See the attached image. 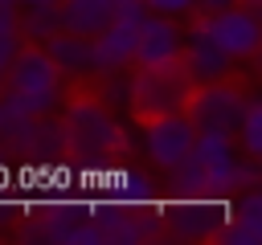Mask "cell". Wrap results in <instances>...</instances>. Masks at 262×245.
I'll use <instances>...</instances> for the list:
<instances>
[{
  "instance_id": "obj_17",
  "label": "cell",
  "mask_w": 262,
  "mask_h": 245,
  "mask_svg": "<svg viewBox=\"0 0 262 245\" xmlns=\"http://www.w3.org/2000/svg\"><path fill=\"white\" fill-rule=\"evenodd\" d=\"M33 4H61V0H16V8H33Z\"/></svg>"
},
{
  "instance_id": "obj_10",
  "label": "cell",
  "mask_w": 262,
  "mask_h": 245,
  "mask_svg": "<svg viewBox=\"0 0 262 245\" xmlns=\"http://www.w3.org/2000/svg\"><path fill=\"white\" fill-rule=\"evenodd\" d=\"M111 16H115V4L111 0H61L57 4L61 29L66 33H78V37H94Z\"/></svg>"
},
{
  "instance_id": "obj_1",
  "label": "cell",
  "mask_w": 262,
  "mask_h": 245,
  "mask_svg": "<svg viewBox=\"0 0 262 245\" xmlns=\"http://www.w3.org/2000/svg\"><path fill=\"white\" fill-rule=\"evenodd\" d=\"M61 86H66V78H61V69L49 61V53H45L41 45L20 41V49L12 53L8 74H4V94H8L20 110L49 118V114L61 106Z\"/></svg>"
},
{
  "instance_id": "obj_11",
  "label": "cell",
  "mask_w": 262,
  "mask_h": 245,
  "mask_svg": "<svg viewBox=\"0 0 262 245\" xmlns=\"http://www.w3.org/2000/svg\"><path fill=\"white\" fill-rule=\"evenodd\" d=\"M57 29H61L57 4H33V8L16 12V33H20V41H29V45H45Z\"/></svg>"
},
{
  "instance_id": "obj_12",
  "label": "cell",
  "mask_w": 262,
  "mask_h": 245,
  "mask_svg": "<svg viewBox=\"0 0 262 245\" xmlns=\"http://www.w3.org/2000/svg\"><path fill=\"white\" fill-rule=\"evenodd\" d=\"M233 135L242 139V155H250V159H258V155H262V102L246 98V106H242V118H237Z\"/></svg>"
},
{
  "instance_id": "obj_18",
  "label": "cell",
  "mask_w": 262,
  "mask_h": 245,
  "mask_svg": "<svg viewBox=\"0 0 262 245\" xmlns=\"http://www.w3.org/2000/svg\"><path fill=\"white\" fill-rule=\"evenodd\" d=\"M111 4H115V12H119V8H127V4H139V0H111Z\"/></svg>"
},
{
  "instance_id": "obj_9",
  "label": "cell",
  "mask_w": 262,
  "mask_h": 245,
  "mask_svg": "<svg viewBox=\"0 0 262 245\" xmlns=\"http://www.w3.org/2000/svg\"><path fill=\"white\" fill-rule=\"evenodd\" d=\"M41 49H45L49 61L61 69V78H94V74H98V61H94V45H90V37H78V33L57 29Z\"/></svg>"
},
{
  "instance_id": "obj_16",
  "label": "cell",
  "mask_w": 262,
  "mask_h": 245,
  "mask_svg": "<svg viewBox=\"0 0 262 245\" xmlns=\"http://www.w3.org/2000/svg\"><path fill=\"white\" fill-rule=\"evenodd\" d=\"M205 12H217V8H225V4H237V0H196Z\"/></svg>"
},
{
  "instance_id": "obj_19",
  "label": "cell",
  "mask_w": 262,
  "mask_h": 245,
  "mask_svg": "<svg viewBox=\"0 0 262 245\" xmlns=\"http://www.w3.org/2000/svg\"><path fill=\"white\" fill-rule=\"evenodd\" d=\"M237 4H250V8H258V4H262V0H237Z\"/></svg>"
},
{
  "instance_id": "obj_20",
  "label": "cell",
  "mask_w": 262,
  "mask_h": 245,
  "mask_svg": "<svg viewBox=\"0 0 262 245\" xmlns=\"http://www.w3.org/2000/svg\"><path fill=\"white\" fill-rule=\"evenodd\" d=\"M0 4H4V8H16V0H0Z\"/></svg>"
},
{
  "instance_id": "obj_15",
  "label": "cell",
  "mask_w": 262,
  "mask_h": 245,
  "mask_svg": "<svg viewBox=\"0 0 262 245\" xmlns=\"http://www.w3.org/2000/svg\"><path fill=\"white\" fill-rule=\"evenodd\" d=\"M12 33H16V8L0 4V37H12Z\"/></svg>"
},
{
  "instance_id": "obj_2",
  "label": "cell",
  "mask_w": 262,
  "mask_h": 245,
  "mask_svg": "<svg viewBox=\"0 0 262 245\" xmlns=\"http://www.w3.org/2000/svg\"><path fill=\"white\" fill-rule=\"evenodd\" d=\"M188 94H192V78L184 74L180 61H172V65H151V69H139V65H135L127 106L135 110V118H151V114L184 110Z\"/></svg>"
},
{
  "instance_id": "obj_6",
  "label": "cell",
  "mask_w": 262,
  "mask_h": 245,
  "mask_svg": "<svg viewBox=\"0 0 262 245\" xmlns=\"http://www.w3.org/2000/svg\"><path fill=\"white\" fill-rule=\"evenodd\" d=\"M143 0L139 4H127V8H119L94 37H90V45H94V61H98V74H111V69H131V57H135V29H139V20H143Z\"/></svg>"
},
{
  "instance_id": "obj_13",
  "label": "cell",
  "mask_w": 262,
  "mask_h": 245,
  "mask_svg": "<svg viewBox=\"0 0 262 245\" xmlns=\"http://www.w3.org/2000/svg\"><path fill=\"white\" fill-rule=\"evenodd\" d=\"M147 12H164V16H180V12H192L196 0H143Z\"/></svg>"
},
{
  "instance_id": "obj_14",
  "label": "cell",
  "mask_w": 262,
  "mask_h": 245,
  "mask_svg": "<svg viewBox=\"0 0 262 245\" xmlns=\"http://www.w3.org/2000/svg\"><path fill=\"white\" fill-rule=\"evenodd\" d=\"M20 49V33H12V37H0V82H4V74H8V61H12V53Z\"/></svg>"
},
{
  "instance_id": "obj_5",
  "label": "cell",
  "mask_w": 262,
  "mask_h": 245,
  "mask_svg": "<svg viewBox=\"0 0 262 245\" xmlns=\"http://www.w3.org/2000/svg\"><path fill=\"white\" fill-rule=\"evenodd\" d=\"M233 61H250L262 45V29H258V12L250 4H225L217 12H205L196 20Z\"/></svg>"
},
{
  "instance_id": "obj_3",
  "label": "cell",
  "mask_w": 262,
  "mask_h": 245,
  "mask_svg": "<svg viewBox=\"0 0 262 245\" xmlns=\"http://www.w3.org/2000/svg\"><path fill=\"white\" fill-rule=\"evenodd\" d=\"M242 106H246L242 86H233L229 78H217V82L192 86V94L184 102V114L192 118L196 131H229L233 135V127L242 118Z\"/></svg>"
},
{
  "instance_id": "obj_7",
  "label": "cell",
  "mask_w": 262,
  "mask_h": 245,
  "mask_svg": "<svg viewBox=\"0 0 262 245\" xmlns=\"http://www.w3.org/2000/svg\"><path fill=\"white\" fill-rule=\"evenodd\" d=\"M180 49H184V37H180L176 20H168L164 12H143V20L135 29V57H131V65H139V69L172 65V61H180Z\"/></svg>"
},
{
  "instance_id": "obj_8",
  "label": "cell",
  "mask_w": 262,
  "mask_h": 245,
  "mask_svg": "<svg viewBox=\"0 0 262 245\" xmlns=\"http://www.w3.org/2000/svg\"><path fill=\"white\" fill-rule=\"evenodd\" d=\"M180 65H184V74L192 78V86L217 82V78H229V74H233V57H229L201 24H192V33H188V45L180 49Z\"/></svg>"
},
{
  "instance_id": "obj_4",
  "label": "cell",
  "mask_w": 262,
  "mask_h": 245,
  "mask_svg": "<svg viewBox=\"0 0 262 245\" xmlns=\"http://www.w3.org/2000/svg\"><path fill=\"white\" fill-rule=\"evenodd\" d=\"M192 139H196V127H192V118H188L184 110L143 118V151H147V159H151L160 172H176V167L188 159Z\"/></svg>"
}]
</instances>
